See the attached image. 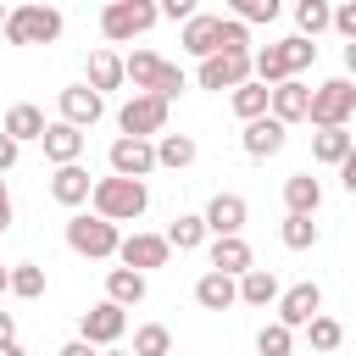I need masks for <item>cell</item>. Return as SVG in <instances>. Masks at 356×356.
I'll use <instances>...</instances> for the list:
<instances>
[{
    "mask_svg": "<svg viewBox=\"0 0 356 356\" xmlns=\"http://www.w3.org/2000/svg\"><path fill=\"white\" fill-rule=\"evenodd\" d=\"M267 100H273V83H261V78H245L239 89H228V106H234V117H239V122L261 117V111H267Z\"/></svg>",
    "mask_w": 356,
    "mask_h": 356,
    "instance_id": "21",
    "label": "cell"
},
{
    "mask_svg": "<svg viewBox=\"0 0 356 356\" xmlns=\"http://www.w3.org/2000/svg\"><path fill=\"white\" fill-rule=\"evenodd\" d=\"M167 245H172V250H200V245H206V217H200V211H178V217L167 222Z\"/></svg>",
    "mask_w": 356,
    "mask_h": 356,
    "instance_id": "29",
    "label": "cell"
},
{
    "mask_svg": "<svg viewBox=\"0 0 356 356\" xmlns=\"http://www.w3.org/2000/svg\"><path fill=\"white\" fill-rule=\"evenodd\" d=\"M228 17H239V22H273L278 0H228Z\"/></svg>",
    "mask_w": 356,
    "mask_h": 356,
    "instance_id": "41",
    "label": "cell"
},
{
    "mask_svg": "<svg viewBox=\"0 0 356 356\" xmlns=\"http://www.w3.org/2000/svg\"><path fill=\"white\" fill-rule=\"evenodd\" d=\"M289 350H295V328L267 323V328L256 334V356H289Z\"/></svg>",
    "mask_w": 356,
    "mask_h": 356,
    "instance_id": "37",
    "label": "cell"
},
{
    "mask_svg": "<svg viewBox=\"0 0 356 356\" xmlns=\"http://www.w3.org/2000/svg\"><path fill=\"white\" fill-rule=\"evenodd\" d=\"M39 145H44V161H78L83 156V128H72V122H44V134H39Z\"/></svg>",
    "mask_w": 356,
    "mask_h": 356,
    "instance_id": "18",
    "label": "cell"
},
{
    "mask_svg": "<svg viewBox=\"0 0 356 356\" xmlns=\"http://www.w3.org/2000/svg\"><path fill=\"white\" fill-rule=\"evenodd\" d=\"M295 28L306 39H317L323 28H334V6L328 0H295Z\"/></svg>",
    "mask_w": 356,
    "mask_h": 356,
    "instance_id": "30",
    "label": "cell"
},
{
    "mask_svg": "<svg viewBox=\"0 0 356 356\" xmlns=\"http://www.w3.org/2000/svg\"><path fill=\"white\" fill-rule=\"evenodd\" d=\"M195 306H200V312H228V306H239V278L206 267V273L195 278Z\"/></svg>",
    "mask_w": 356,
    "mask_h": 356,
    "instance_id": "15",
    "label": "cell"
},
{
    "mask_svg": "<svg viewBox=\"0 0 356 356\" xmlns=\"http://www.w3.org/2000/svg\"><path fill=\"white\" fill-rule=\"evenodd\" d=\"M217 22H222V17H200V11H195V17L184 22L178 44H184L189 56H211V50H217Z\"/></svg>",
    "mask_w": 356,
    "mask_h": 356,
    "instance_id": "26",
    "label": "cell"
},
{
    "mask_svg": "<svg viewBox=\"0 0 356 356\" xmlns=\"http://www.w3.org/2000/svg\"><path fill=\"white\" fill-rule=\"evenodd\" d=\"M206 234H245V217H250V206H245V195H228V189H217L211 200H206Z\"/></svg>",
    "mask_w": 356,
    "mask_h": 356,
    "instance_id": "14",
    "label": "cell"
},
{
    "mask_svg": "<svg viewBox=\"0 0 356 356\" xmlns=\"http://www.w3.org/2000/svg\"><path fill=\"white\" fill-rule=\"evenodd\" d=\"M0 33H6V6H0Z\"/></svg>",
    "mask_w": 356,
    "mask_h": 356,
    "instance_id": "53",
    "label": "cell"
},
{
    "mask_svg": "<svg viewBox=\"0 0 356 356\" xmlns=\"http://www.w3.org/2000/svg\"><path fill=\"white\" fill-rule=\"evenodd\" d=\"M350 145H356V134H345V128H317V134H312V161H323V167H339Z\"/></svg>",
    "mask_w": 356,
    "mask_h": 356,
    "instance_id": "27",
    "label": "cell"
},
{
    "mask_svg": "<svg viewBox=\"0 0 356 356\" xmlns=\"http://www.w3.org/2000/svg\"><path fill=\"white\" fill-rule=\"evenodd\" d=\"M156 67H161V56H156V50H134V56L122 61V72H128V83H134V89H150Z\"/></svg>",
    "mask_w": 356,
    "mask_h": 356,
    "instance_id": "38",
    "label": "cell"
},
{
    "mask_svg": "<svg viewBox=\"0 0 356 356\" xmlns=\"http://www.w3.org/2000/svg\"><path fill=\"white\" fill-rule=\"evenodd\" d=\"M345 78H356V39H345Z\"/></svg>",
    "mask_w": 356,
    "mask_h": 356,
    "instance_id": "49",
    "label": "cell"
},
{
    "mask_svg": "<svg viewBox=\"0 0 356 356\" xmlns=\"http://www.w3.org/2000/svg\"><path fill=\"white\" fill-rule=\"evenodd\" d=\"M0 356H28V350H22L17 339H11V345H0Z\"/></svg>",
    "mask_w": 356,
    "mask_h": 356,
    "instance_id": "50",
    "label": "cell"
},
{
    "mask_svg": "<svg viewBox=\"0 0 356 356\" xmlns=\"http://www.w3.org/2000/svg\"><path fill=\"white\" fill-rule=\"evenodd\" d=\"M306 339H312V350H317V356H328V350H339L345 328H339V317H323V312H317V317L306 323Z\"/></svg>",
    "mask_w": 356,
    "mask_h": 356,
    "instance_id": "35",
    "label": "cell"
},
{
    "mask_svg": "<svg viewBox=\"0 0 356 356\" xmlns=\"http://www.w3.org/2000/svg\"><path fill=\"white\" fill-rule=\"evenodd\" d=\"M334 28H339L345 39H356V0H345V6H334Z\"/></svg>",
    "mask_w": 356,
    "mask_h": 356,
    "instance_id": "43",
    "label": "cell"
},
{
    "mask_svg": "<svg viewBox=\"0 0 356 356\" xmlns=\"http://www.w3.org/2000/svg\"><path fill=\"white\" fill-rule=\"evenodd\" d=\"M100 356H134V350H117V345H106V350H100Z\"/></svg>",
    "mask_w": 356,
    "mask_h": 356,
    "instance_id": "52",
    "label": "cell"
},
{
    "mask_svg": "<svg viewBox=\"0 0 356 356\" xmlns=\"http://www.w3.org/2000/svg\"><path fill=\"white\" fill-rule=\"evenodd\" d=\"M278 300V278L267 267H245L239 273V306H273Z\"/></svg>",
    "mask_w": 356,
    "mask_h": 356,
    "instance_id": "25",
    "label": "cell"
},
{
    "mask_svg": "<svg viewBox=\"0 0 356 356\" xmlns=\"http://www.w3.org/2000/svg\"><path fill=\"white\" fill-rule=\"evenodd\" d=\"M106 161H111V172H122V178H150V172H156V139L117 134L111 150H106Z\"/></svg>",
    "mask_w": 356,
    "mask_h": 356,
    "instance_id": "9",
    "label": "cell"
},
{
    "mask_svg": "<svg viewBox=\"0 0 356 356\" xmlns=\"http://www.w3.org/2000/svg\"><path fill=\"white\" fill-rule=\"evenodd\" d=\"M134 356H172V328H167V323L134 328Z\"/></svg>",
    "mask_w": 356,
    "mask_h": 356,
    "instance_id": "32",
    "label": "cell"
},
{
    "mask_svg": "<svg viewBox=\"0 0 356 356\" xmlns=\"http://www.w3.org/2000/svg\"><path fill=\"white\" fill-rule=\"evenodd\" d=\"M61 11L50 6V0H28V6H17V11H6V44H22V50H33V44H56L61 39Z\"/></svg>",
    "mask_w": 356,
    "mask_h": 356,
    "instance_id": "2",
    "label": "cell"
},
{
    "mask_svg": "<svg viewBox=\"0 0 356 356\" xmlns=\"http://www.w3.org/2000/svg\"><path fill=\"white\" fill-rule=\"evenodd\" d=\"M150 95H161V100L172 106V100L184 95V67H172V61H161V67H156V78H150Z\"/></svg>",
    "mask_w": 356,
    "mask_h": 356,
    "instance_id": "39",
    "label": "cell"
},
{
    "mask_svg": "<svg viewBox=\"0 0 356 356\" xmlns=\"http://www.w3.org/2000/svg\"><path fill=\"white\" fill-rule=\"evenodd\" d=\"M56 106H61V122H72V128H95V122L106 117V95H100V89H89V83L61 89V95H56Z\"/></svg>",
    "mask_w": 356,
    "mask_h": 356,
    "instance_id": "13",
    "label": "cell"
},
{
    "mask_svg": "<svg viewBox=\"0 0 356 356\" xmlns=\"http://www.w3.org/2000/svg\"><path fill=\"white\" fill-rule=\"evenodd\" d=\"M195 156H200V150H195V139H189V134H156V167L184 172Z\"/></svg>",
    "mask_w": 356,
    "mask_h": 356,
    "instance_id": "28",
    "label": "cell"
},
{
    "mask_svg": "<svg viewBox=\"0 0 356 356\" xmlns=\"http://www.w3.org/2000/svg\"><path fill=\"white\" fill-rule=\"evenodd\" d=\"M89 206H95L100 217H111V222H134V217H145L150 189H145V178H122V172H111V178H95Z\"/></svg>",
    "mask_w": 356,
    "mask_h": 356,
    "instance_id": "1",
    "label": "cell"
},
{
    "mask_svg": "<svg viewBox=\"0 0 356 356\" xmlns=\"http://www.w3.org/2000/svg\"><path fill=\"white\" fill-rule=\"evenodd\" d=\"M278 50H284V67H289V78H300V72L317 61V44H312L306 33H289V39H278Z\"/></svg>",
    "mask_w": 356,
    "mask_h": 356,
    "instance_id": "33",
    "label": "cell"
},
{
    "mask_svg": "<svg viewBox=\"0 0 356 356\" xmlns=\"http://www.w3.org/2000/svg\"><path fill=\"white\" fill-rule=\"evenodd\" d=\"M306 106H312V89H306L300 78H284V83H273V100H267V111H273L278 122H306Z\"/></svg>",
    "mask_w": 356,
    "mask_h": 356,
    "instance_id": "17",
    "label": "cell"
},
{
    "mask_svg": "<svg viewBox=\"0 0 356 356\" xmlns=\"http://www.w3.org/2000/svg\"><path fill=\"white\" fill-rule=\"evenodd\" d=\"M211 267H217V273H234V278H239L245 267H256L245 234H211Z\"/></svg>",
    "mask_w": 356,
    "mask_h": 356,
    "instance_id": "19",
    "label": "cell"
},
{
    "mask_svg": "<svg viewBox=\"0 0 356 356\" xmlns=\"http://www.w3.org/2000/svg\"><path fill=\"white\" fill-rule=\"evenodd\" d=\"M278 239H284V250H312V245H317V222H312L306 211H289L284 228H278Z\"/></svg>",
    "mask_w": 356,
    "mask_h": 356,
    "instance_id": "31",
    "label": "cell"
},
{
    "mask_svg": "<svg viewBox=\"0 0 356 356\" xmlns=\"http://www.w3.org/2000/svg\"><path fill=\"white\" fill-rule=\"evenodd\" d=\"M0 295H11V267H0Z\"/></svg>",
    "mask_w": 356,
    "mask_h": 356,
    "instance_id": "51",
    "label": "cell"
},
{
    "mask_svg": "<svg viewBox=\"0 0 356 356\" xmlns=\"http://www.w3.org/2000/svg\"><path fill=\"white\" fill-rule=\"evenodd\" d=\"M122 334H128V306H117V300H95V306L78 317V339H89L95 350L117 345Z\"/></svg>",
    "mask_w": 356,
    "mask_h": 356,
    "instance_id": "7",
    "label": "cell"
},
{
    "mask_svg": "<svg viewBox=\"0 0 356 356\" xmlns=\"http://www.w3.org/2000/svg\"><path fill=\"white\" fill-rule=\"evenodd\" d=\"M83 83H89V89H100V95L122 89V83H128V72H122V56H111V50H95V56H89V67H83Z\"/></svg>",
    "mask_w": 356,
    "mask_h": 356,
    "instance_id": "20",
    "label": "cell"
},
{
    "mask_svg": "<svg viewBox=\"0 0 356 356\" xmlns=\"http://www.w3.org/2000/svg\"><path fill=\"white\" fill-rule=\"evenodd\" d=\"M217 50H250V22L222 17V22H217Z\"/></svg>",
    "mask_w": 356,
    "mask_h": 356,
    "instance_id": "40",
    "label": "cell"
},
{
    "mask_svg": "<svg viewBox=\"0 0 356 356\" xmlns=\"http://www.w3.org/2000/svg\"><path fill=\"white\" fill-rule=\"evenodd\" d=\"M284 139H289V122H278L273 111H261V117H250V122H245L239 150H245L250 161H267V156H278V150H284Z\"/></svg>",
    "mask_w": 356,
    "mask_h": 356,
    "instance_id": "10",
    "label": "cell"
},
{
    "mask_svg": "<svg viewBox=\"0 0 356 356\" xmlns=\"http://www.w3.org/2000/svg\"><path fill=\"white\" fill-rule=\"evenodd\" d=\"M200 89H239L245 78H250V50H211V56H200Z\"/></svg>",
    "mask_w": 356,
    "mask_h": 356,
    "instance_id": "8",
    "label": "cell"
},
{
    "mask_svg": "<svg viewBox=\"0 0 356 356\" xmlns=\"http://www.w3.org/2000/svg\"><path fill=\"white\" fill-rule=\"evenodd\" d=\"M106 300L139 306V300H145V273H139V267H111V273H106Z\"/></svg>",
    "mask_w": 356,
    "mask_h": 356,
    "instance_id": "24",
    "label": "cell"
},
{
    "mask_svg": "<svg viewBox=\"0 0 356 356\" xmlns=\"http://www.w3.org/2000/svg\"><path fill=\"white\" fill-rule=\"evenodd\" d=\"M56 356H100V350H95V345H89V339H67V345H61V350H56Z\"/></svg>",
    "mask_w": 356,
    "mask_h": 356,
    "instance_id": "47",
    "label": "cell"
},
{
    "mask_svg": "<svg viewBox=\"0 0 356 356\" xmlns=\"http://www.w3.org/2000/svg\"><path fill=\"white\" fill-rule=\"evenodd\" d=\"M339 184H345V195H356V145H350L345 161H339Z\"/></svg>",
    "mask_w": 356,
    "mask_h": 356,
    "instance_id": "45",
    "label": "cell"
},
{
    "mask_svg": "<svg viewBox=\"0 0 356 356\" xmlns=\"http://www.w3.org/2000/svg\"><path fill=\"white\" fill-rule=\"evenodd\" d=\"M11 295L17 300H39L44 295V267L39 261H17L11 267Z\"/></svg>",
    "mask_w": 356,
    "mask_h": 356,
    "instance_id": "34",
    "label": "cell"
},
{
    "mask_svg": "<svg viewBox=\"0 0 356 356\" xmlns=\"http://www.w3.org/2000/svg\"><path fill=\"white\" fill-rule=\"evenodd\" d=\"M11 339H17V317H11V312H0V345H11Z\"/></svg>",
    "mask_w": 356,
    "mask_h": 356,
    "instance_id": "48",
    "label": "cell"
},
{
    "mask_svg": "<svg viewBox=\"0 0 356 356\" xmlns=\"http://www.w3.org/2000/svg\"><path fill=\"white\" fill-rule=\"evenodd\" d=\"M89 189H95V178H89L78 161H61V167L50 172V200H56V206H83Z\"/></svg>",
    "mask_w": 356,
    "mask_h": 356,
    "instance_id": "16",
    "label": "cell"
},
{
    "mask_svg": "<svg viewBox=\"0 0 356 356\" xmlns=\"http://www.w3.org/2000/svg\"><path fill=\"white\" fill-rule=\"evenodd\" d=\"M161 6V17H172V22H189L195 11H200V0H156Z\"/></svg>",
    "mask_w": 356,
    "mask_h": 356,
    "instance_id": "42",
    "label": "cell"
},
{
    "mask_svg": "<svg viewBox=\"0 0 356 356\" xmlns=\"http://www.w3.org/2000/svg\"><path fill=\"white\" fill-rule=\"evenodd\" d=\"M17 156H22V145H17V139L0 128V172H11V167H17Z\"/></svg>",
    "mask_w": 356,
    "mask_h": 356,
    "instance_id": "44",
    "label": "cell"
},
{
    "mask_svg": "<svg viewBox=\"0 0 356 356\" xmlns=\"http://www.w3.org/2000/svg\"><path fill=\"white\" fill-rule=\"evenodd\" d=\"M0 128H6L17 145H28V139H39V134H44V111H39V106H28V100H17V106L0 117Z\"/></svg>",
    "mask_w": 356,
    "mask_h": 356,
    "instance_id": "23",
    "label": "cell"
},
{
    "mask_svg": "<svg viewBox=\"0 0 356 356\" xmlns=\"http://www.w3.org/2000/svg\"><path fill=\"white\" fill-rule=\"evenodd\" d=\"M117 128L122 134H139V139L167 134V100L150 95V89H134V100H122V111H117Z\"/></svg>",
    "mask_w": 356,
    "mask_h": 356,
    "instance_id": "6",
    "label": "cell"
},
{
    "mask_svg": "<svg viewBox=\"0 0 356 356\" xmlns=\"http://www.w3.org/2000/svg\"><path fill=\"white\" fill-rule=\"evenodd\" d=\"M50 6H56V0H50Z\"/></svg>",
    "mask_w": 356,
    "mask_h": 356,
    "instance_id": "54",
    "label": "cell"
},
{
    "mask_svg": "<svg viewBox=\"0 0 356 356\" xmlns=\"http://www.w3.org/2000/svg\"><path fill=\"white\" fill-rule=\"evenodd\" d=\"M117 261L122 267H139V273H156V267L172 261V245H167V234H128L117 245Z\"/></svg>",
    "mask_w": 356,
    "mask_h": 356,
    "instance_id": "11",
    "label": "cell"
},
{
    "mask_svg": "<svg viewBox=\"0 0 356 356\" xmlns=\"http://www.w3.org/2000/svg\"><path fill=\"white\" fill-rule=\"evenodd\" d=\"M156 22H161V6H156V0H106V11H100V33H106L111 44L145 39Z\"/></svg>",
    "mask_w": 356,
    "mask_h": 356,
    "instance_id": "3",
    "label": "cell"
},
{
    "mask_svg": "<svg viewBox=\"0 0 356 356\" xmlns=\"http://www.w3.org/2000/svg\"><path fill=\"white\" fill-rule=\"evenodd\" d=\"M273 306H278V323H284V328H306V323L323 312V289L306 278V284H289V289H278V300H273Z\"/></svg>",
    "mask_w": 356,
    "mask_h": 356,
    "instance_id": "12",
    "label": "cell"
},
{
    "mask_svg": "<svg viewBox=\"0 0 356 356\" xmlns=\"http://www.w3.org/2000/svg\"><path fill=\"white\" fill-rule=\"evenodd\" d=\"M17 222V206H11V189H6V172H0V234Z\"/></svg>",
    "mask_w": 356,
    "mask_h": 356,
    "instance_id": "46",
    "label": "cell"
},
{
    "mask_svg": "<svg viewBox=\"0 0 356 356\" xmlns=\"http://www.w3.org/2000/svg\"><path fill=\"white\" fill-rule=\"evenodd\" d=\"M350 117H356V83L350 78H328L312 89V106H306L312 128H345Z\"/></svg>",
    "mask_w": 356,
    "mask_h": 356,
    "instance_id": "5",
    "label": "cell"
},
{
    "mask_svg": "<svg viewBox=\"0 0 356 356\" xmlns=\"http://www.w3.org/2000/svg\"><path fill=\"white\" fill-rule=\"evenodd\" d=\"M284 206L317 217V206H323V184H317L312 172H289V178H284Z\"/></svg>",
    "mask_w": 356,
    "mask_h": 356,
    "instance_id": "22",
    "label": "cell"
},
{
    "mask_svg": "<svg viewBox=\"0 0 356 356\" xmlns=\"http://www.w3.org/2000/svg\"><path fill=\"white\" fill-rule=\"evenodd\" d=\"M67 245H72L78 256H89V261H106V256H117L122 234H117V222L100 217V211H72V217H67Z\"/></svg>",
    "mask_w": 356,
    "mask_h": 356,
    "instance_id": "4",
    "label": "cell"
},
{
    "mask_svg": "<svg viewBox=\"0 0 356 356\" xmlns=\"http://www.w3.org/2000/svg\"><path fill=\"white\" fill-rule=\"evenodd\" d=\"M250 78H261V83H284V78H289V67H284V50H278V44L256 50V56H250Z\"/></svg>",
    "mask_w": 356,
    "mask_h": 356,
    "instance_id": "36",
    "label": "cell"
}]
</instances>
